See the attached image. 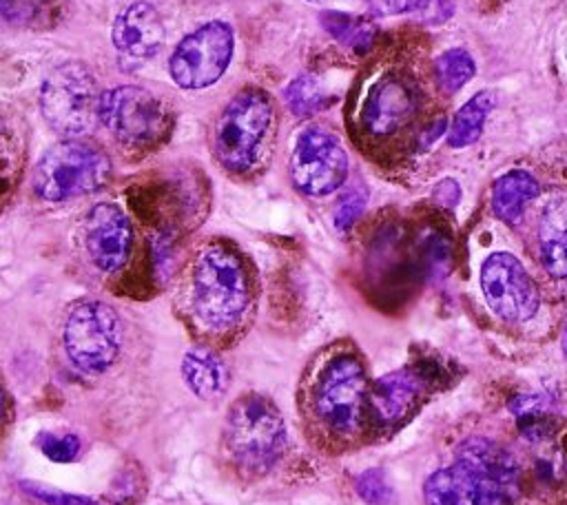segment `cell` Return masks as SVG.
Listing matches in <instances>:
<instances>
[{
    "instance_id": "obj_1",
    "label": "cell",
    "mask_w": 567,
    "mask_h": 505,
    "mask_svg": "<svg viewBox=\"0 0 567 505\" xmlns=\"http://www.w3.org/2000/svg\"><path fill=\"white\" fill-rule=\"evenodd\" d=\"M365 365L352 348L326 350L308 370L299 388V410L308 436L330 452L354 447L368 432Z\"/></svg>"
},
{
    "instance_id": "obj_2",
    "label": "cell",
    "mask_w": 567,
    "mask_h": 505,
    "mask_svg": "<svg viewBox=\"0 0 567 505\" xmlns=\"http://www.w3.org/2000/svg\"><path fill=\"white\" fill-rule=\"evenodd\" d=\"M182 303L193 330L208 343H228L246 328L255 284L241 252L226 241L202 244L184 275Z\"/></svg>"
},
{
    "instance_id": "obj_3",
    "label": "cell",
    "mask_w": 567,
    "mask_h": 505,
    "mask_svg": "<svg viewBox=\"0 0 567 505\" xmlns=\"http://www.w3.org/2000/svg\"><path fill=\"white\" fill-rule=\"evenodd\" d=\"M277 135V111L270 95L259 86H244L219 111L210 148L217 164L235 175L248 177L264 168Z\"/></svg>"
},
{
    "instance_id": "obj_4",
    "label": "cell",
    "mask_w": 567,
    "mask_h": 505,
    "mask_svg": "<svg viewBox=\"0 0 567 505\" xmlns=\"http://www.w3.org/2000/svg\"><path fill=\"white\" fill-rule=\"evenodd\" d=\"M224 452L244 476H264L279 465L286 454L288 434L279 408L261 394L237 399L221 430Z\"/></svg>"
},
{
    "instance_id": "obj_5",
    "label": "cell",
    "mask_w": 567,
    "mask_h": 505,
    "mask_svg": "<svg viewBox=\"0 0 567 505\" xmlns=\"http://www.w3.org/2000/svg\"><path fill=\"white\" fill-rule=\"evenodd\" d=\"M113 173L109 153L86 137H64L38 159L31 188L44 202H69L100 190Z\"/></svg>"
},
{
    "instance_id": "obj_6",
    "label": "cell",
    "mask_w": 567,
    "mask_h": 505,
    "mask_svg": "<svg viewBox=\"0 0 567 505\" xmlns=\"http://www.w3.org/2000/svg\"><path fill=\"white\" fill-rule=\"evenodd\" d=\"M100 122L122 148L142 153L166 142L173 113L155 91L140 84H120L102 91Z\"/></svg>"
},
{
    "instance_id": "obj_7",
    "label": "cell",
    "mask_w": 567,
    "mask_h": 505,
    "mask_svg": "<svg viewBox=\"0 0 567 505\" xmlns=\"http://www.w3.org/2000/svg\"><path fill=\"white\" fill-rule=\"evenodd\" d=\"M97 80L80 60L58 64L42 82L38 104L44 122L62 137H84L100 122Z\"/></svg>"
},
{
    "instance_id": "obj_8",
    "label": "cell",
    "mask_w": 567,
    "mask_h": 505,
    "mask_svg": "<svg viewBox=\"0 0 567 505\" xmlns=\"http://www.w3.org/2000/svg\"><path fill=\"white\" fill-rule=\"evenodd\" d=\"M120 315L100 299H82L64 317L62 346L69 361L89 374L109 370L122 350Z\"/></svg>"
},
{
    "instance_id": "obj_9",
    "label": "cell",
    "mask_w": 567,
    "mask_h": 505,
    "mask_svg": "<svg viewBox=\"0 0 567 505\" xmlns=\"http://www.w3.org/2000/svg\"><path fill=\"white\" fill-rule=\"evenodd\" d=\"M235 51V31L224 20H208L186 33L171 51L168 75L186 91L213 86L226 73Z\"/></svg>"
},
{
    "instance_id": "obj_10",
    "label": "cell",
    "mask_w": 567,
    "mask_h": 505,
    "mask_svg": "<svg viewBox=\"0 0 567 505\" xmlns=\"http://www.w3.org/2000/svg\"><path fill=\"white\" fill-rule=\"evenodd\" d=\"M292 186L308 197L334 193L348 177V153L341 140L323 126H306L290 151Z\"/></svg>"
},
{
    "instance_id": "obj_11",
    "label": "cell",
    "mask_w": 567,
    "mask_h": 505,
    "mask_svg": "<svg viewBox=\"0 0 567 505\" xmlns=\"http://www.w3.org/2000/svg\"><path fill=\"white\" fill-rule=\"evenodd\" d=\"M439 383L432 363L410 365L379 377L368 388L370 432H392L403 425Z\"/></svg>"
},
{
    "instance_id": "obj_12",
    "label": "cell",
    "mask_w": 567,
    "mask_h": 505,
    "mask_svg": "<svg viewBox=\"0 0 567 505\" xmlns=\"http://www.w3.org/2000/svg\"><path fill=\"white\" fill-rule=\"evenodd\" d=\"M487 306L509 323H523L538 310V290L525 266L509 252H494L481 266Z\"/></svg>"
},
{
    "instance_id": "obj_13",
    "label": "cell",
    "mask_w": 567,
    "mask_h": 505,
    "mask_svg": "<svg viewBox=\"0 0 567 505\" xmlns=\"http://www.w3.org/2000/svg\"><path fill=\"white\" fill-rule=\"evenodd\" d=\"M133 241V224L117 204L100 202L84 215L82 244L86 257L100 272H120L131 259Z\"/></svg>"
},
{
    "instance_id": "obj_14",
    "label": "cell",
    "mask_w": 567,
    "mask_h": 505,
    "mask_svg": "<svg viewBox=\"0 0 567 505\" xmlns=\"http://www.w3.org/2000/svg\"><path fill=\"white\" fill-rule=\"evenodd\" d=\"M414 86L401 75H385L374 82L361 104L359 124L370 140H385L403 131L416 115Z\"/></svg>"
},
{
    "instance_id": "obj_15",
    "label": "cell",
    "mask_w": 567,
    "mask_h": 505,
    "mask_svg": "<svg viewBox=\"0 0 567 505\" xmlns=\"http://www.w3.org/2000/svg\"><path fill=\"white\" fill-rule=\"evenodd\" d=\"M166 38V27L159 11L146 2L135 0L126 4L113 20L111 42L117 55L126 62H144L153 58Z\"/></svg>"
},
{
    "instance_id": "obj_16",
    "label": "cell",
    "mask_w": 567,
    "mask_h": 505,
    "mask_svg": "<svg viewBox=\"0 0 567 505\" xmlns=\"http://www.w3.org/2000/svg\"><path fill=\"white\" fill-rule=\"evenodd\" d=\"M29 135L24 120L11 106H0V210L13 199L27 166Z\"/></svg>"
},
{
    "instance_id": "obj_17",
    "label": "cell",
    "mask_w": 567,
    "mask_h": 505,
    "mask_svg": "<svg viewBox=\"0 0 567 505\" xmlns=\"http://www.w3.org/2000/svg\"><path fill=\"white\" fill-rule=\"evenodd\" d=\"M423 496L427 505H478L481 481L467 465L456 461L425 481Z\"/></svg>"
},
{
    "instance_id": "obj_18",
    "label": "cell",
    "mask_w": 567,
    "mask_h": 505,
    "mask_svg": "<svg viewBox=\"0 0 567 505\" xmlns=\"http://www.w3.org/2000/svg\"><path fill=\"white\" fill-rule=\"evenodd\" d=\"M538 246L543 268L551 277H567V199H551L540 217Z\"/></svg>"
},
{
    "instance_id": "obj_19",
    "label": "cell",
    "mask_w": 567,
    "mask_h": 505,
    "mask_svg": "<svg viewBox=\"0 0 567 505\" xmlns=\"http://www.w3.org/2000/svg\"><path fill=\"white\" fill-rule=\"evenodd\" d=\"M182 377L186 385L193 390V394L206 401L221 396L228 388V370L208 346L190 348L184 354Z\"/></svg>"
},
{
    "instance_id": "obj_20",
    "label": "cell",
    "mask_w": 567,
    "mask_h": 505,
    "mask_svg": "<svg viewBox=\"0 0 567 505\" xmlns=\"http://www.w3.org/2000/svg\"><path fill=\"white\" fill-rule=\"evenodd\" d=\"M538 195V182L527 171H509L494 182L492 208L507 224L520 221L525 206Z\"/></svg>"
},
{
    "instance_id": "obj_21",
    "label": "cell",
    "mask_w": 567,
    "mask_h": 505,
    "mask_svg": "<svg viewBox=\"0 0 567 505\" xmlns=\"http://www.w3.org/2000/svg\"><path fill=\"white\" fill-rule=\"evenodd\" d=\"M319 22L330 33V38H334L341 47L354 53H365L374 44L377 24L365 16L346 11H321Z\"/></svg>"
},
{
    "instance_id": "obj_22",
    "label": "cell",
    "mask_w": 567,
    "mask_h": 505,
    "mask_svg": "<svg viewBox=\"0 0 567 505\" xmlns=\"http://www.w3.org/2000/svg\"><path fill=\"white\" fill-rule=\"evenodd\" d=\"M494 93L492 91H478L476 95H472L454 115L452 124H450V133H447V142L454 148L467 146L472 142H476L483 133L485 120L489 115V111L494 109Z\"/></svg>"
},
{
    "instance_id": "obj_23",
    "label": "cell",
    "mask_w": 567,
    "mask_h": 505,
    "mask_svg": "<svg viewBox=\"0 0 567 505\" xmlns=\"http://www.w3.org/2000/svg\"><path fill=\"white\" fill-rule=\"evenodd\" d=\"M284 100L297 117H310V115L328 109L332 102V95L317 75L303 73L288 82V86L284 91Z\"/></svg>"
},
{
    "instance_id": "obj_24",
    "label": "cell",
    "mask_w": 567,
    "mask_h": 505,
    "mask_svg": "<svg viewBox=\"0 0 567 505\" xmlns=\"http://www.w3.org/2000/svg\"><path fill=\"white\" fill-rule=\"evenodd\" d=\"M0 20L16 29H44L53 20V0H0Z\"/></svg>"
},
{
    "instance_id": "obj_25",
    "label": "cell",
    "mask_w": 567,
    "mask_h": 505,
    "mask_svg": "<svg viewBox=\"0 0 567 505\" xmlns=\"http://www.w3.org/2000/svg\"><path fill=\"white\" fill-rule=\"evenodd\" d=\"M474 73H476V64H474L472 55L463 49H450V51L441 53L434 62L436 84L445 93L458 91L465 82H470L474 78Z\"/></svg>"
},
{
    "instance_id": "obj_26",
    "label": "cell",
    "mask_w": 567,
    "mask_h": 505,
    "mask_svg": "<svg viewBox=\"0 0 567 505\" xmlns=\"http://www.w3.org/2000/svg\"><path fill=\"white\" fill-rule=\"evenodd\" d=\"M35 445L40 447V452L47 458H51L55 463H71L80 456V450H82V441L71 432H64V434L42 432V434H38Z\"/></svg>"
},
{
    "instance_id": "obj_27",
    "label": "cell",
    "mask_w": 567,
    "mask_h": 505,
    "mask_svg": "<svg viewBox=\"0 0 567 505\" xmlns=\"http://www.w3.org/2000/svg\"><path fill=\"white\" fill-rule=\"evenodd\" d=\"M354 489L370 505H388L394 498L392 487L385 481V474L381 470H365V472H361L357 476V481H354Z\"/></svg>"
},
{
    "instance_id": "obj_28",
    "label": "cell",
    "mask_w": 567,
    "mask_h": 505,
    "mask_svg": "<svg viewBox=\"0 0 567 505\" xmlns=\"http://www.w3.org/2000/svg\"><path fill=\"white\" fill-rule=\"evenodd\" d=\"M363 208H365V193L359 190V188L348 190V193L339 199V204H337V208H334V226H337L341 233L350 230V228L354 226V221L361 217Z\"/></svg>"
},
{
    "instance_id": "obj_29",
    "label": "cell",
    "mask_w": 567,
    "mask_h": 505,
    "mask_svg": "<svg viewBox=\"0 0 567 505\" xmlns=\"http://www.w3.org/2000/svg\"><path fill=\"white\" fill-rule=\"evenodd\" d=\"M22 489L27 494H31L33 498L42 501L44 505H102L89 496H80V494H69V492H60V489H51L47 485H38V483H20Z\"/></svg>"
},
{
    "instance_id": "obj_30",
    "label": "cell",
    "mask_w": 567,
    "mask_h": 505,
    "mask_svg": "<svg viewBox=\"0 0 567 505\" xmlns=\"http://www.w3.org/2000/svg\"><path fill=\"white\" fill-rule=\"evenodd\" d=\"M454 13V0H419L412 16L425 24H441Z\"/></svg>"
},
{
    "instance_id": "obj_31",
    "label": "cell",
    "mask_w": 567,
    "mask_h": 505,
    "mask_svg": "<svg viewBox=\"0 0 567 505\" xmlns=\"http://www.w3.org/2000/svg\"><path fill=\"white\" fill-rule=\"evenodd\" d=\"M363 2L377 16H401V13H414L419 0H363Z\"/></svg>"
},
{
    "instance_id": "obj_32",
    "label": "cell",
    "mask_w": 567,
    "mask_h": 505,
    "mask_svg": "<svg viewBox=\"0 0 567 505\" xmlns=\"http://www.w3.org/2000/svg\"><path fill=\"white\" fill-rule=\"evenodd\" d=\"M458 195H461V190H458V186H456L454 179H443V182L434 188V197H436L443 206H447V208H452V206L458 202Z\"/></svg>"
},
{
    "instance_id": "obj_33",
    "label": "cell",
    "mask_w": 567,
    "mask_h": 505,
    "mask_svg": "<svg viewBox=\"0 0 567 505\" xmlns=\"http://www.w3.org/2000/svg\"><path fill=\"white\" fill-rule=\"evenodd\" d=\"M443 131H445V117L434 120V122H432V126H430L427 131H423V135H421V148L430 146L436 137H441V135H443Z\"/></svg>"
},
{
    "instance_id": "obj_34",
    "label": "cell",
    "mask_w": 567,
    "mask_h": 505,
    "mask_svg": "<svg viewBox=\"0 0 567 505\" xmlns=\"http://www.w3.org/2000/svg\"><path fill=\"white\" fill-rule=\"evenodd\" d=\"M9 394H7V390H4V385H2V381H0V432L4 430V425L9 423Z\"/></svg>"
},
{
    "instance_id": "obj_35",
    "label": "cell",
    "mask_w": 567,
    "mask_h": 505,
    "mask_svg": "<svg viewBox=\"0 0 567 505\" xmlns=\"http://www.w3.org/2000/svg\"><path fill=\"white\" fill-rule=\"evenodd\" d=\"M563 352H565V357H567V328H565V332H563Z\"/></svg>"
},
{
    "instance_id": "obj_36",
    "label": "cell",
    "mask_w": 567,
    "mask_h": 505,
    "mask_svg": "<svg viewBox=\"0 0 567 505\" xmlns=\"http://www.w3.org/2000/svg\"><path fill=\"white\" fill-rule=\"evenodd\" d=\"M308 2H326V0H308Z\"/></svg>"
}]
</instances>
